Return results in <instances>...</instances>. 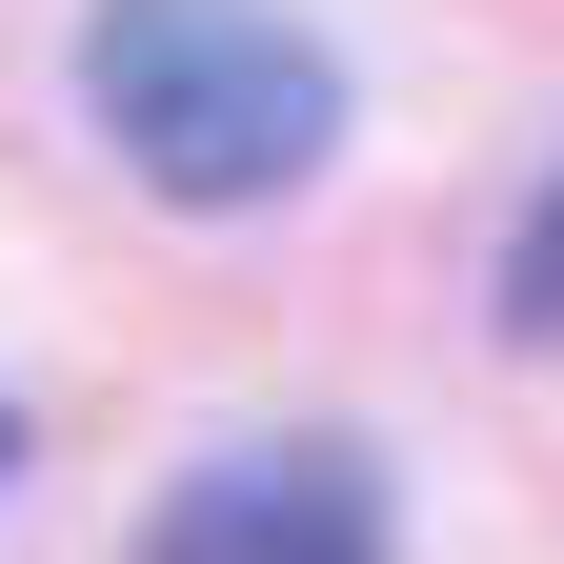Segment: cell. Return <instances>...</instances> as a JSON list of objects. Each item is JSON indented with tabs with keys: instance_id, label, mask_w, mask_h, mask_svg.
Here are the masks:
<instances>
[{
	"instance_id": "obj_4",
	"label": "cell",
	"mask_w": 564,
	"mask_h": 564,
	"mask_svg": "<svg viewBox=\"0 0 564 564\" xmlns=\"http://www.w3.org/2000/svg\"><path fill=\"white\" fill-rule=\"evenodd\" d=\"M0 464H21V423H0Z\"/></svg>"
},
{
	"instance_id": "obj_2",
	"label": "cell",
	"mask_w": 564,
	"mask_h": 564,
	"mask_svg": "<svg viewBox=\"0 0 564 564\" xmlns=\"http://www.w3.org/2000/svg\"><path fill=\"white\" fill-rule=\"evenodd\" d=\"M141 564H383V464L364 444H242L141 524Z\"/></svg>"
},
{
	"instance_id": "obj_1",
	"label": "cell",
	"mask_w": 564,
	"mask_h": 564,
	"mask_svg": "<svg viewBox=\"0 0 564 564\" xmlns=\"http://www.w3.org/2000/svg\"><path fill=\"white\" fill-rule=\"evenodd\" d=\"M82 101L162 202L242 223V202H303L343 141V61L282 21V0H101L82 21Z\"/></svg>"
},
{
	"instance_id": "obj_3",
	"label": "cell",
	"mask_w": 564,
	"mask_h": 564,
	"mask_svg": "<svg viewBox=\"0 0 564 564\" xmlns=\"http://www.w3.org/2000/svg\"><path fill=\"white\" fill-rule=\"evenodd\" d=\"M505 323H524V343H564V182H544V223L505 242Z\"/></svg>"
}]
</instances>
